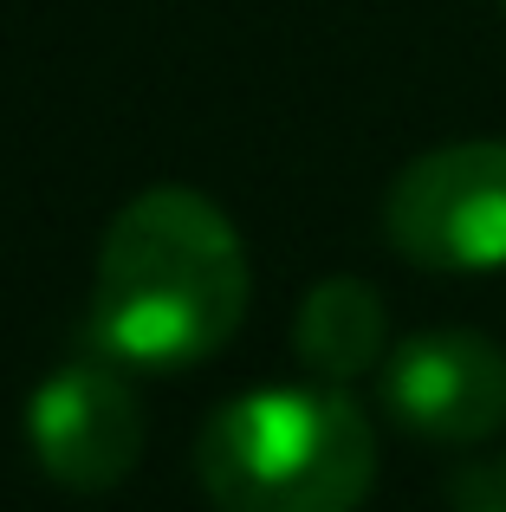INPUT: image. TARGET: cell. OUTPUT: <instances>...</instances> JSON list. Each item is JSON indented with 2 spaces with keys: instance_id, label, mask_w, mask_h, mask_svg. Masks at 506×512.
<instances>
[{
  "instance_id": "5",
  "label": "cell",
  "mask_w": 506,
  "mask_h": 512,
  "mask_svg": "<svg viewBox=\"0 0 506 512\" xmlns=\"http://www.w3.org/2000/svg\"><path fill=\"white\" fill-rule=\"evenodd\" d=\"M383 409L429 441H487L506 422V350L481 331H422L383 357Z\"/></svg>"
},
{
  "instance_id": "7",
  "label": "cell",
  "mask_w": 506,
  "mask_h": 512,
  "mask_svg": "<svg viewBox=\"0 0 506 512\" xmlns=\"http://www.w3.org/2000/svg\"><path fill=\"white\" fill-rule=\"evenodd\" d=\"M461 512H506V480H487L481 493H468V506Z\"/></svg>"
},
{
  "instance_id": "3",
  "label": "cell",
  "mask_w": 506,
  "mask_h": 512,
  "mask_svg": "<svg viewBox=\"0 0 506 512\" xmlns=\"http://www.w3.org/2000/svg\"><path fill=\"white\" fill-rule=\"evenodd\" d=\"M383 234L429 273H500L506 266V143L468 137L422 150L383 195Z\"/></svg>"
},
{
  "instance_id": "8",
  "label": "cell",
  "mask_w": 506,
  "mask_h": 512,
  "mask_svg": "<svg viewBox=\"0 0 506 512\" xmlns=\"http://www.w3.org/2000/svg\"><path fill=\"white\" fill-rule=\"evenodd\" d=\"M500 7H506V0H500Z\"/></svg>"
},
{
  "instance_id": "2",
  "label": "cell",
  "mask_w": 506,
  "mask_h": 512,
  "mask_svg": "<svg viewBox=\"0 0 506 512\" xmlns=\"http://www.w3.org/2000/svg\"><path fill=\"white\" fill-rule=\"evenodd\" d=\"M195 474L221 512H357L377 487V435L338 383L247 389L208 415Z\"/></svg>"
},
{
  "instance_id": "6",
  "label": "cell",
  "mask_w": 506,
  "mask_h": 512,
  "mask_svg": "<svg viewBox=\"0 0 506 512\" xmlns=\"http://www.w3.org/2000/svg\"><path fill=\"white\" fill-rule=\"evenodd\" d=\"M292 344H299V363L318 383H351V376L377 370L390 357L383 292L364 286V279H318L305 292L299 318H292Z\"/></svg>"
},
{
  "instance_id": "1",
  "label": "cell",
  "mask_w": 506,
  "mask_h": 512,
  "mask_svg": "<svg viewBox=\"0 0 506 512\" xmlns=\"http://www.w3.org/2000/svg\"><path fill=\"white\" fill-rule=\"evenodd\" d=\"M247 247L202 188H143L104 227L91 279V338L137 370H189L247 318Z\"/></svg>"
},
{
  "instance_id": "4",
  "label": "cell",
  "mask_w": 506,
  "mask_h": 512,
  "mask_svg": "<svg viewBox=\"0 0 506 512\" xmlns=\"http://www.w3.org/2000/svg\"><path fill=\"white\" fill-rule=\"evenodd\" d=\"M26 441L65 493H111L143 454V402L111 363H65L26 402Z\"/></svg>"
}]
</instances>
